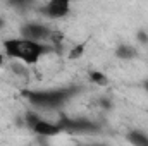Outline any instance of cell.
Wrapping results in <instances>:
<instances>
[{
	"instance_id": "cell-1",
	"label": "cell",
	"mask_w": 148,
	"mask_h": 146,
	"mask_svg": "<svg viewBox=\"0 0 148 146\" xmlns=\"http://www.w3.org/2000/svg\"><path fill=\"white\" fill-rule=\"evenodd\" d=\"M3 48L5 53L12 59L23 60L26 64H36L38 59L47 52V48L43 45H40L35 40H19V38H12V40H5L3 41Z\"/></svg>"
},
{
	"instance_id": "cell-2",
	"label": "cell",
	"mask_w": 148,
	"mask_h": 146,
	"mask_svg": "<svg viewBox=\"0 0 148 146\" xmlns=\"http://www.w3.org/2000/svg\"><path fill=\"white\" fill-rule=\"evenodd\" d=\"M26 96L36 107L53 108V107L62 105L67 100L69 91H66V89H62V91H35V93H26Z\"/></svg>"
},
{
	"instance_id": "cell-3",
	"label": "cell",
	"mask_w": 148,
	"mask_h": 146,
	"mask_svg": "<svg viewBox=\"0 0 148 146\" xmlns=\"http://www.w3.org/2000/svg\"><path fill=\"white\" fill-rule=\"evenodd\" d=\"M97 126L83 120V119H62L60 120V131H67V132H88V131H95Z\"/></svg>"
},
{
	"instance_id": "cell-4",
	"label": "cell",
	"mask_w": 148,
	"mask_h": 146,
	"mask_svg": "<svg viewBox=\"0 0 148 146\" xmlns=\"http://www.w3.org/2000/svg\"><path fill=\"white\" fill-rule=\"evenodd\" d=\"M69 3L71 0H50L48 5L45 7V14L50 16V17H64L67 12H69Z\"/></svg>"
},
{
	"instance_id": "cell-5",
	"label": "cell",
	"mask_w": 148,
	"mask_h": 146,
	"mask_svg": "<svg viewBox=\"0 0 148 146\" xmlns=\"http://www.w3.org/2000/svg\"><path fill=\"white\" fill-rule=\"evenodd\" d=\"M23 36L28 38V40H47V38L50 36V31L45 28V26H40V24H26L24 28H23Z\"/></svg>"
},
{
	"instance_id": "cell-6",
	"label": "cell",
	"mask_w": 148,
	"mask_h": 146,
	"mask_svg": "<svg viewBox=\"0 0 148 146\" xmlns=\"http://www.w3.org/2000/svg\"><path fill=\"white\" fill-rule=\"evenodd\" d=\"M33 131L38 132V134H43V136H55V134L60 132V126H53L50 122H45V120L38 119L33 124Z\"/></svg>"
},
{
	"instance_id": "cell-7",
	"label": "cell",
	"mask_w": 148,
	"mask_h": 146,
	"mask_svg": "<svg viewBox=\"0 0 148 146\" xmlns=\"http://www.w3.org/2000/svg\"><path fill=\"white\" fill-rule=\"evenodd\" d=\"M115 55H117L119 59H126V60H129V59H134V57H136V50H134L133 46L122 45V46H119V48H117Z\"/></svg>"
},
{
	"instance_id": "cell-8",
	"label": "cell",
	"mask_w": 148,
	"mask_h": 146,
	"mask_svg": "<svg viewBox=\"0 0 148 146\" xmlns=\"http://www.w3.org/2000/svg\"><path fill=\"white\" fill-rule=\"evenodd\" d=\"M127 139H129V143H133V145H136V146H148V138L143 132H138V131L131 132L127 136Z\"/></svg>"
},
{
	"instance_id": "cell-9",
	"label": "cell",
	"mask_w": 148,
	"mask_h": 146,
	"mask_svg": "<svg viewBox=\"0 0 148 146\" xmlns=\"http://www.w3.org/2000/svg\"><path fill=\"white\" fill-rule=\"evenodd\" d=\"M91 81L95 83V84H98V86H107V83H109V79L103 76L102 72H91Z\"/></svg>"
},
{
	"instance_id": "cell-10",
	"label": "cell",
	"mask_w": 148,
	"mask_h": 146,
	"mask_svg": "<svg viewBox=\"0 0 148 146\" xmlns=\"http://www.w3.org/2000/svg\"><path fill=\"white\" fill-rule=\"evenodd\" d=\"M83 52H84V43H79V45H76L73 50H71L69 59H71V60H74V59H79V57L83 55Z\"/></svg>"
},
{
	"instance_id": "cell-11",
	"label": "cell",
	"mask_w": 148,
	"mask_h": 146,
	"mask_svg": "<svg viewBox=\"0 0 148 146\" xmlns=\"http://www.w3.org/2000/svg\"><path fill=\"white\" fill-rule=\"evenodd\" d=\"M10 2H12L14 5H17V7H26L31 0H10Z\"/></svg>"
},
{
	"instance_id": "cell-12",
	"label": "cell",
	"mask_w": 148,
	"mask_h": 146,
	"mask_svg": "<svg viewBox=\"0 0 148 146\" xmlns=\"http://www.w3.org/2000/svg\"><path fill=\"white\" fill-rule=\"evenodd\" d=\"M138 40H140L141 43H148V36L145 33H138Z\"/></svg>"
},
{
	"instance_id": "cell-13",
	"label": "cell",
	"mask_w": 148,
	"mask_h": 146,
	"mask_svg": "<svg viewBox=\"0 0 148 146\" xmlns=\"http://www.w3.org/2000/svg\"><path fill=\"white\" fill-rule=\"evenodd\" d=\"M2 26H3V23H2V19H0V28H2Z\"/></svg>"
},
{
	"instance_id": "cell-14",
	"label": "cell",
	"mask_w": 148,
	"mask_h": 146,
	"mask_svg": "<svg viewBox=\"0 0 148 146\" xmlns=\"http://www.w3.org/2000/svg\"><path fill=\"white\" fill-rule=\"evenodd\" d=\"M145 86H147V89H148V81H147V83H145Z\"/></svg>"
}]
</instances>
